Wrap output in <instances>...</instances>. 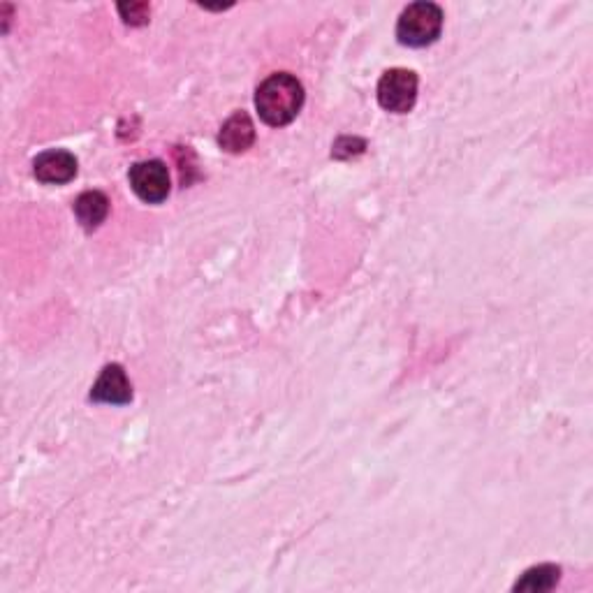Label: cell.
<instances>
[{
  "label": "cell",
  "mask_w": 593,
  "mask_h": 593,
  "mask_svg": "<svg viewBox=\"0 0 593 593\" xmlns=\"http://www.w3.org/2000/svg\"><path fill=\"white\" fill-rule=\"evenodd\" d=\"M255 107L267 126L281 128L297 119L304 107V86L288 72H278L260 84L255 93Z\"/></svg>",
  "instance_id": "cell-1"
},
{
  "label": "cell",
  "mask_w": 593,
  "mask_h": 593,
  "mask_svg": "<svg viewBox=\"0 0 593 593\" xmlns=\"http://www.w3.org/2000/svg\"><path fill=\"white\" fill-rule=\"evenodd\" d=\"M443 31V10L436 3H413L401 12L397 38L406 47L434 45Z\"/></svg>",
  "instance_id": "cell-2"
},
{
  "label": "cell",
  "mask_w": 593,
  "mask_h": 593,
  "mask_svg": "<svg viewBox=\"0 0 593 593\" xmlns=\"http://www.w3.org/2000/svg\"><path fill=\"white\" fill-rule=\"evenodd\" d=\"M417 100V75L411 70H387L378 82L380 107L394 114H408Z\"/></svg>",
  "instance_id": "cell-3"
},
{
  "label": "cell",
  "mask_w": 593,
  "mask_h": 593,
  "mask_svg": "<svg viewBox=\"0 0 593 593\" xmlns=\"http://www.w3.org/2000/svg\"><path fill=\"white\" fill-rule=\"evenodd\" d=\"M130 186L142 202L160 204L170 195V172L163 160H144L130 170Z\"/></svg>",
  "instance_id": "cell-4"
},
{
  "label": "cell",
  "mask_w": 593,
  "mask_h": 593,
  "mask_svg": "<svg viewBox=\"0 0 593 593\" xmlns=\"http://www.w3.org/2000/svg\"><path fill=\"white\" fill-rule=\"evenodd\" d=\"M91 399L98 401V404H112V406H123L133 401V385L119 364H109L102 369L98 383L93 385Z\"/></svg>",
  "instance_id": "cell-5"
},
{
  "label": "cell",
  "mask_w": 593,
  "mask_h": 593,
  "mask_svg": "<svg viewBox=\"0 0 593 593\" xmlns=\"http://www.w3.org/2000/svg\"><path fill=\"white\" fill-rule=\"evenodd\" d=\"M33 172L42 183H68L77 177V158L70 151H47L35 158Z\"/></svg>",
  "instance_id": "cell-6"
},
{
  "label": "cell",
  "mask_w": 593,
  "mask_h": 593,
  "mask_svg": "<svg viewBox=\"0 0 593 593\" xmlns=\"http://www.w3.org/2000/svg\"><path fill=\"white\" fill-rule=\"evenodd\" d=\"M253 142H255L253 121L251 116L244 112L232 114L230 119L223 123L221 135H218V144L230 153H244L246 149H251Z\"/></svg>",
  "instance_id": "cell-7"
},
{
  "label": "cell",
  "mask_w": 593,
  "mask_h": 593,
  "mask_svg": "<svg viewBox=\"0 0 593 593\" xmlns=\"http://www.w3.org/2000/svg\"><path fill=\"white\" fill-rule=\"evenodd\" d=\"M75 214L86 230H95L109 214V200L98 190H89L77 197Z\"/></svg>",
  "instance_id": "cell-8"
},
{
  "label": "cell",
  "mask_w": 593,
  "mask_h": 593,
  "mask_svg": "<svg viewBox=\"0 0 593 593\" xmlns=\"http://www.w3.org/2000/svg\"><path fill=\"white\" fill-rule=\"evenodd\" d=\"M561 570L559 566H552V563H543V566L529 568L522 575V580L515 584V591H531V593H543L556 587L559 582Z\"/></svg>",
  "instance_id": "cell-9"
},
{
  "label": "cell",
  "mask_w": 593,
  "mask_h": 593,
  "mask_svg": "<svg viewBox=\"0 0 593 593\" xmlns=\"http://www.w3.org/2000/svg\"><path fill=\"white\" fill-rule=\"evenodd\" d=\"M119 12L126 24L130 26H142L149 21V14H151V7L146 3H121L119 5Z\"/></svg>",
  "instance_id": "cell-10"
}]
</instances>
